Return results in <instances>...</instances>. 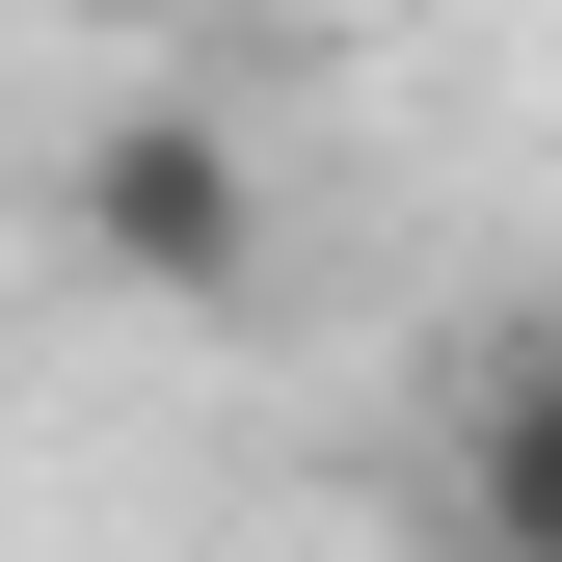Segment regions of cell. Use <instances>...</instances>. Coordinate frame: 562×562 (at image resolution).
Returning a JSON list of instances; mask_svg holds the SVG:
<instances>
[{
    "mask_svg": "<svg viewBox=\"0 0 562 562\" xmlns=\"http://www.w3.org/2000/svg\"><path fill=\"white\" fill-rule=\"evenodd\" d=\"M81 241L134 268V295L215 322L241 268H268V161H241V108H108V134H81Z\"/></svg>",
    "mask_w": 562,
    "mask_h": 562,
    "instance_id": "1",
    "label": "cell"
},
{
    "mask_svg": "<svg viewBox=\"0 0 562 562\" xmlns=\"http://www.w3.org/2000/svg\"><path fill=\"white\" fill-rule=\"evenodd\" d=\"M429 536H456V562H562V348H536V322H482V348H456Z\"/></svg>",
    "mask_w": 562,
    "mask_h": 562,
    "instance_id": "2",
    "label": "cell"
},
{
    "mask_svg": "<svg viewBox=\"0 0 562 562\" xmlns=\"http://www.w3.org/2000/svg\"><path fill=\"white\" fill-rule=\"evenodd\" d=\"M108 27H268V0H108Z\"/></svg>",
    "mask_w": 562,
    "mask_h": 562,
    "instance_id": "3",
    "label": "cell"
}]
</instances>
